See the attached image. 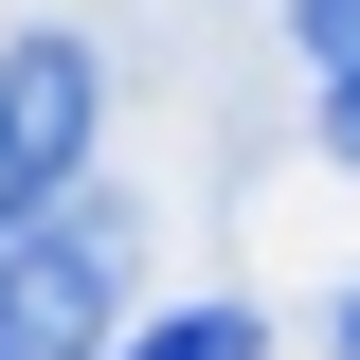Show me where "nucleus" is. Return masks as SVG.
I'll return each mask as SVG.
<instances>
[{"label":"nucleus","mask_w":360,"mask_h":360,"mask_svg":"<svg viewBox=\"0 0 360 360\" xmlns=\"http://www.w3.org/2000/svg\"><path fill=\"white\" fill-rule=\"evenodd\" d=\"M108 324H127V217L108 198H54L0 234V360H108Z\"/></svg>","instance_id":"1"},{"label":"nucleus","mask_w":360,"mask_h":360,"mask_svg":"<svg viewBox=\"0 0 360 360\" xmlns=\"http://www.w3.org/2000/svg\"><path fill=\"white\" fill-rule=\"evenodd\" d=\"M90 108H108V90H90L72 37H18L0 54V180H18V217H54V198L90 180Z\"/></svg>","instance_id":"2"},{"label":"nucleus","mask_w":360,"mask_h":360,"mask_svg":"<svg viewBox=\"0 0 360 360\" xmlns=\"http://www.w3.org/2000/svg\"><path fill=\"white\" fill-rule=\"evenodd\" d=\"M108 360H252V307H180V324H144V342H108Z\"/></svg>","instance_id":"3"},{"label":"nucleus","mask_w":360,"mask_h":360,"mask_svg":"<svg viewBox=\"0 0 360 360\" xmlns=\"http://www.w3.org/2000/svg\"><path fill=\"white\" fill-rule=\"evenodd\" d=\"M288 37H307V72H360V0H288Z\"/></svg>","instance_id":"4"},{"label":"nucleus","mask_w":360,"mask_h":360,"mask_svg":"<svg viewBox=\"0 0 360 360\" xmlns=\"http://www.w3.org/2000/svg\"><path fill=\"white\" fill-rule=\"evenodd\" d=\"M324 144H342V162H360V72H324Z\"/></svg>","instance_id":"5"},{"label":"nucleus","mask_w":360,"mask_h":360,"mask_svg":"<svg viewBox=\"0 0 360 360\" xmlns=\"http://www.w3.org/2000/svg\"><path fill=\"white\" fill-rule=\"evenodd\" d=\"M342 360H360V307H342Z\"/></svg>","instance_id":"6"}]
</instances>
